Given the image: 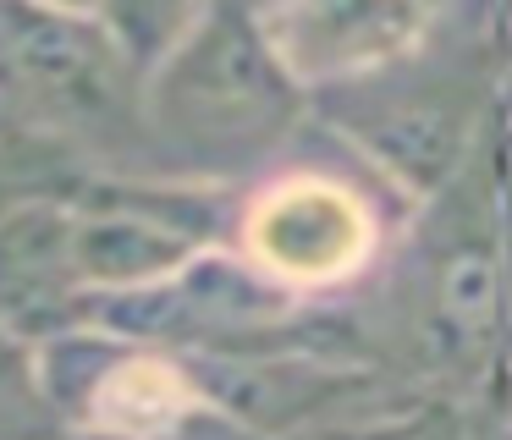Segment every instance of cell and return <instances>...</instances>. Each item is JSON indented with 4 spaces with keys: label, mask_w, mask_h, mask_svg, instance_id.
I'll return each instance as SVG.
<instances>
[{
    "label": "cell",
    "mask_w": 512,
    "mask_h": 440,
    "mask_svg": "<svg viewBox=\"0 0 512 440\" xmlns=\"http://www.w3.org/2000/svg\"><path fill=\"white\" fill-rule=\"evenodd\" d=\"M149 110L155 127L193 149H248L292 121L298 83L276 66L254 22L232 6H215L188 39L166 50Z\"/></svg>",
    "instance_id": "obj_1"
},
{
    "label": "cell",
    "mask_w": 512,
    "mask_h": 440,
    "mask_svg": "<svg viewBox=\"0 0 512 440\" xmlns=\"http://www.w3.org/2000/svg\"><path fill=\"white\" fill-rule=\"evenodd\" d=\"M243 253L281 292L353 281L375 253V215L353 187L320 171L270 182L243 209Z\"/></svg>",
    "instance_id": "obj_2"
},
{
    "label": "cell",
    "mask_w": 512,
    "mask_h": 440,
    "mask_svg": "<svg viewBox=\"0 0 512 440\" xmlns=\"http://www.w3.org/2000/svg\"><path fill=\"white\" fill-rule=\"evenodd\" d=\"M435 17L441 0H270L254 28L292 83L320 88L408 61Z\"/></svg>",
    "instance_id": "obj_3"
},
{
    "label": "cell",
    "mask_w": 512,
    "mask_h": 440,
    "mask_svg": "<svg viewBox=\"0 0 512 440\" xmlns=\"http://www.w3.org/2000/svg\"><path fill=\"white\" fill-rule=\"evenodd\" d=\"M0 61L34 94L67 110H100L116 99L122 44L100 17L50 11L34 0H0Z\"/></svg>",
    "instance_id": "obj_4"
},
{
    "label": "cell",
    "mask_w": 512,
    "mask_h": 440,
    "mask_svg": "<svg viewBox=\"0 0 512 440\" xmlns=\"http://www.w3.org/2000/svg\"><path fill=\"white\" fill-rule=\"evenodd\" d=\"M83 407L100 424V440H166L204 413L188 369L160 352H116L94 374Z\"/></svg>",
    "instance_id": "obj_5"
},
{
    "label": "cell",
    "mask_w": 512,
    "mask_h": 440,
    "mask_svg": "<svg viewBox=\"0 0 512 440\" xmlns=\"http://www.w3.org/2000/svg\"><path fill=\"white\" fill-rule=\"evenodd\" d=\"M193 259V237L166 226L160 215H83L67 226V264L78 281L133 292V286L166 281Z\"/></svg>",
    "instance_id": "obj_6"
},
{
    "label": "cell",
    "mask_w": 512,
    "mask_h": 440,
    "mask_svg": "<svg viewBox=\"0 0 512 440\" xmlns=\"http://www.w3.org/2000/svg\"><path fill=\"white\" fill-rule=\"evenodd\" d=\"M353 138L413 193H430L452 176L463 154V121L441 105H386L353 121Z\"/></svg>",
    "instance_id": "obj_7"
},
{
    "label": "cell",
    "mask_w": 512,
    "mask_h": 440,
    "mask_svg": "<svg viewBox=\"0 0 512 440\" xmlns=\"http://www.w3.org/2000/svg\"><path fill=\"white\" fill-rule=\"evenodd\" d=\"M67 226L56 209H23V215H6L0 226V308L17 303H39L50 297V281L67 264Z\"/></svg>",
    "instance_id": "obj_8"
},
{
    "label": "cell",
    "mask_w": 512,
    "mask_h": 440,
    "mask_svg": "<svg viewBox=\"0 0 512 440\" xmlns=\"http://www.w3.org/2000/svg\"><path fill=\"white\" fill-rule=\"evenodd\" d=\"M441 308L463 336H485L501 319V275L485 253H457L441 270Z\"/></svg>",
    "instance_id": "obj_9"
},
{
    "label": "cell",
    "mask_w": 512,
    "mask_h": 440,
    "mask_svg": "<svg viewBox=\"0 0 512 440\" xmlns=\"http://www.w3.org/2000/svg\"><path fill=\"white\" fill-rule=\"evenodd\" d=\"M34 6H50V11H78V17H100L105 0H34Z\"/></svg>",
    "instance_id": "obj_10"
},
{
    "label": "cell",
    "mask_w": 512,
    "mask_h": 440,
    "mask_svg": "<svg viewBox=\"0 0 512 440\" xmlns=\"http://www.w3.org/2000/svg\"><path fill=\"white\" fill-rule=\"evenodd\" d=\"M0 132H6V121H0Z\"/></svg>",
    "instance_id": "obj_11"
},
{
    "label": "cell",
    "mask_w": 512,
    "mask_h": 440,
    "mask_svg": "<svg viewBox=\"0 0 512 440\" xmlns=\"http://www.w3.org/2000/svg\"><path fill=\"white\" fill-rule=\"evenodd\" d=\"M215 6H221V0H215Z\"/></svg>",
    "instance_id": "obj_12"
}]
</instances>
